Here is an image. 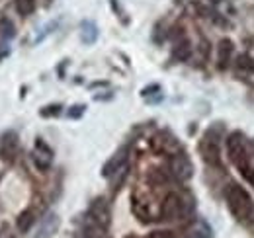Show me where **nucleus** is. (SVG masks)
Listing matches in <instances>:
<instances>
[{
	"instance_id": "obj_1",
	"label": "nucleus",
	"mask_w": 254,
	"mask_h": 238,
	"mask_svg": "<svg viewBox=\"0 0 254 238\" xmlns=\"http://www.w3.org/2000/svg\"><path fill=\"white\" fill-rule=\"evenodd\" d=\"M227 207L231 211V215L245 223V221H251L254 215V201L253 197L249 195V191L239 185V183H233L231 187H227Z\"/></svg>"
},
{
	"instance_id": "obj_11",
	"label": "nucleus",
	"mask_w": 254,
	"mask_h": 238,
	"mask_svg": "<svg viewBox=\"0 0 254 238\" xmlns=\"http://www.w3.org/2000/svg\"><path fill=\"white\" fill-rule=\"evenodd\" d=\"M18 154V141H16V135L14 133H8L4 137V147H2V158L12 162Z\"/></svg>"
},
{
	"instance_id": "obj_7",
	"label": "nucleus",
	"mask_w": 254,
	"mask_h": 238,
	"mask_svg": "<svg viewBox=\"0 0 254 238\" xmlns=\"http://www.w3.org/2000/svg\"><path fill=\"white\" fill-rule=\"evenodd\" d=\"M127 149H122L118 154H114L106 164H104V168H102V176H106V178H112L114 174H118L124 166H127Z\"/></svg>"
},
{
	"instance_id": "obj_3",
	"label": "nucleus",
	"mask_w": 254,
	"mask_h": 238,
	"mask_svg": "<svg viewBox=\"0 0 254 238\" xmlns=\"http://www.w3.org/2000/svg\"><path fill=\"white\" fill-rule=\"evenodd\" d=\"M162 219L164 221H178L186 211H184V199L178 195V193H168L166 197H164V201H162Z\"/></svg>"
},
{
	"instance_id": "obj_19",
	"label": "nucleus",
	"mask_w": 254,
	"mask_h": 238,
	"mask_svg": "<svg viewBox=\"0 0 254 238\" xmlns=\"http://www.w3.org/2000/svg\"><path fill=\"white\" fill-rule=\"evenodd\" d=\"M253 66H254L253 60H251V57H247V55H241V57L237 59V68H239V70L245 68V70L249 72V70H253Z\"/></svg>"
},
{
	"instance_id": "obj_6",
	"label": "nucleus",
	"mask_w": 254,
	"mask_h": 238,
	"mask_svg": "<svg viewBox=\"0 0 254 238\" xmlns=\"http://www.w3.org/2000/svg\"><path fill=\"white\" fill-rule=\"evenodd\" d=\"M88 217L92 219V223L104 227V229L110 225V207H108L104 197H98V199L92 201V205L88 209Z\"/></svg>"
},
{
	"instance_id": "obj_13",
	"label": "nucleus",
	"mask_w": 254,
	"mask_h": 238,
	"mask_svg": "<svg viewBox=\"0 0 254 238\" xmlns=\"http://www.w3.org/2000/svg\"><path fill=\"white\" fill-rule=\"evenodd\" d=\"M33 223H35V215H33V211L28 209V211L20 213V217H18V221H16V227H18L20 233H28L33 227Z\"/></svg>"
},
{
	"instance_id": "obj_24",
	"label": "nucleus",
	"mask_w": 254,
	"mask_h": 238,
	"mask_svg": "<svg viewBox=\"0 0 254 238\" xmlns=\"http://www.w3.org/2000/svg\"><path fill=\"white\" fill-rule=\"evenodd\" d=\"M213 2H221V0H213Z\"/></svg>"
},
{
	"instance_id": "obj_12",
	"label": "nucleus",
	"mask_w": 254,
	"mask_h": 238,
	"mask_svg": "<svg viewBox=\"0 0 254 238\" xmlns=\"http://www.w3.org/2000/svg\"><path fill=\"white\" fill-rule=\"evenodd\" d=\"M80 37H82V41L86 43V45H92L96 39H98V28H96L94 22H82V26H80Z\"/></svg>"
},
{
	"instance_id": "obj_2",
	"label": "nucleus",
	"mask_w": 254,
	"mask_h": 238,
	"mask_svg": "<svg viewBox=\"0 0 254 238\" xmlns=\"http://www.w3.org/2000/svg\"><path fill=\"white\" fill-rule=\"evenodd\" d=\"M225 147H227V156L233 164L239 166V170L243 172V176L251 172L249 166V152H247V139L241 131H233L229 133V137L225 139Z\"/></svg>"
},
{
	"instance_id": "obj_4",
	"label": "nucleus",
	"mask_w": 254,
	"mask_h": 238,
	"mask_svg": "<svg viewBox=\"0 0 254 238\" xmlns=\"http://www.w3.org/2000/svg\"><path fill=\"white\" fill-rule=\"evenodd\" d=\"M170 172L176 179L186 181V179H190L193 176V164H191V160L186 154H182V152L174 154L170 158Z\"/></svg>"
},
{
	"instance_id": "obj_14",
	"label": "nucleus",
	"mask_w": 254,
	"mask_h": 238,
	"mask_svg": "<svg viewBox=\"0 0 254 238\" xmlns=\"http://www.w3.org/2000/svg\"><path fill=\"white\" fill-rule=\"evenodd\" d=\"M16 10L22 16H30L35 10V0H16Z\"/></svg>"
},
{
	"instance_id": "obj_9",
	"label": "nucleus",
	"mask_w": 254,
	"mask_h": 238,
	"mask_svg": "<svg viewBox=\"0 0 254 238\" xmlns=\"http://www.w3.org/2000/svg\"><path fill=\"white\" fill-rule=\"evenodd\" d=\"M231 57H233V41L231 39H221L219 45H217V66L225 70L231 62Z\"/></svg>"
},
{
	"instance_id": "obj_15",
	"label": "nucleus",
	"mask_w": 254,
	"mask_h": 238,
	"mask_svg": "<svg viewBox=\"0 0 254 238\" xmlns=\"http://www.w3.org/2000/svg\"><path fill=\"white\" fill-rule=\"evenodd\" d=\"M190 238H213V235H211V229L205 223H197L195 229L190 233Z\"/></svg>"
},
{
	"instance_id": "obj_16",
	"label": "nucleus",
	"mask_w": 254,
	"mask_h": 238,
	"mask_svg": "<svg viewBox=\"0 0 254 238\" xmlns=\"http://www.w3.org/2000/svg\"><path fill=\"white\" fill-rule=\"evenodd\" d=\"M0 35L6 37V39H10V37L16 35V28H14V24L8 18H2L0 20Z\"/></svg>"
},
{
	"instance_id": "obj_20",
	"label": "nucleus",
	"mask_w": 254,
	"mask_h": 238,
	"mask_svg": "<svg viewBox=\"0 0 254 238\" xmlns=\"http://www.w3.org/2000/svg\"><path fill=\"white\" fill-rule=\"evenodd\" d=\"M59 112H61V106L55 104V106L43 108V110H41V116H43V118H51V116H59Z\"/></svg>"
},
{
	"instance_id": "obj_5",
	"label": "nucleus",
	"mask_w": 254,
	"mask_h": 238,
	"mask_svg": "<svg viewBox=\"0 0 254 238\" xmlns=\"http://www.w3.org/2000/svg\"><path fill=\"white\" fill-rule=\"evenodd\" d=\"M199 152L207 164L219 166V145H217V137L213 135V129H209L207 135L203 137V141L199 145Z\"/></svg>"
},
{
	"instance_id": "obj_10",
	"label": "nucleus",
	"mask_w": 254,
	"mask_h": 238,
	"mask_svg": "<svg viewBox=\"0 0 254 238\" xmlns=\"http://www.w3.org/2000/svg\"><path fill=\"white\" fill-rule=\"evenodd\" d=\"M59 227V219L57 215H47L43 221H41V227H39V233L35 238H49Z\"/></svg>"
},
{
	"instance_id": "obj_18",
	"label": "nucleus",
	"mask_w": 254,
	"mask_h": 238,
	"mask_svg": "<svg viewBox=\"0 0 254 238\" xmlns=\"http://www.w3.org/2000/svg\"><path fill=\"white\" fill-rule=\"evenodd\" d=\"M133 211H135V215H137V217H139L143 223H149V221H151V215H149V211L143 207L141 203H135V205H133Z\"/></svg>"
},
{
	"instance_id": "obj_22",
	"label": "nucleus",
	"mask_w": 254,
	"mask_h": 238,
	"mask_svg": "<svg viewBox=\"0 0 254 238\" xmlns=\"http://www.w3.org/2000/svg\"><path fill=\"white\" fill-rule=\"evenodd\" d=\"M149 238H176V235L172 231H155L149 235Z\"/></svg>"
},
{
	"instance_id": "obj_21",
	"label": "nucleus",
	"mask_w": 254,
	"mask_h": 238,
	"mask_svg": "<svg viewBox=\"0 0 254 238\" xmlns=\"http://www.w3.org/2000/svg\"><path fill=\"white\" fill-rule=\"evenodd\" d=\"M84 110H86L84 106H74V108H70V110H68V118H70V119H78L80 116H82V114H84Z\"/></svg>"
},
{
	"instance_id": "obj_8",
	"label": "nucleus",
	"mask_w": 254,
	"mask_h": 238,
	"mask_svg": "<svg viewBox=\"0 0 254 238\" xmlns=\"http://www.w3.org/2000/svg\"><path fill=\"white\" fill-rule=\"evenodd\" d=\"M51 158H53V150L49 149L41 139H37V143H35V154H33L35 166L41 168V170H47L51 166Z\"/></svg>"
},
{
	"instance_id": "obj_23",
	"label": "nucleus",
	"mask_w": 254,
	"mask_h": 238,
	"mask_svg": "<svg viewBox=\"0 0 254 238\" xmlns=\"http://www.w3.org/2000/svg\"><path fill=\"white\" fill-rule=\"evenodd\" d=\"M0 238H14V237H12V235H10L8 231H4V233H2V237H0Z\"/></svg>"
},
{
	"instance_id": "obj_17",
	"label": "nucleus",
	"mask_w": 254,
	"mask_h": 238,
	"mask_svg": "<svg viewBox=\"0 0 254 238\" xmlns=\"http://www.w3.org/2000/svg\"><path fill=\"white\" fill-rule=\"evenodd\" d=\"M190 43L188 41H182V43H178L176 45V49H174V55L178 57V59H182V60H186L188 57H190Z\"/></svg>"
}]
</instances>
